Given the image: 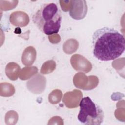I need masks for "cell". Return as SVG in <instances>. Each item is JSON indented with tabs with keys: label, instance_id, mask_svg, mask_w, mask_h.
Listing matches in <instances>:
<instances>
[{
	"label": "cell",
	"instance_id": "6da1fadb",
	"mask_svg": "<svg viewBox=\"0 0 125 125\" xmlns=\"http://www.w3.org/2000/svg\"><path fill=\"white\" fill-rule=\"evenodd\" d=\"M92 43L93 56L102 61L117 59L125 49L124 36L117 30L108 27L96 30L92 35Z\"/></svg>",
	"mask_w": 125,
	"mask_h": 125
},
{
	"label": "cell",
	"instance_id": "7a4b0ae2",
	"mask_svg": "<svg viewBox=\"0 0 125 125\" xmlns=\"http://www.w3.org/2000/svg\"><path fill=\"white\" fill-rule=\"evenodd\" d=\"M32 21L38 29L45 35L56 34L61 27V12L55 3H44L34 14Z\"/></svg>",
	"mask_w": 125,
	"mask_h": 125
},
{
	"label": "cell",
	"instance_id": "3957f363",
	"mask_svg": "<svg viewBox=\"0 0 125 125\" xmlns=\"http://www.w3.org/2000/svg\"><path fill=\"white\" fill-rule=\"evenodd\" d=\"M78 119L86 125H100L104 120V112L89 97L83 98L80 102Z\"/></svg>",
	"mask_w": 125,
	"mask_h": 125
},
{
	"label": "cell",
	"instance_id": "277c9868",
	"mask_svg": "<svg viewBox=\"0 0 125 125\" xmlns=\"http://www.w3.org/2000/svg\"><path fill=\"white\" fill-rule=\"evenodd\" d=\"M87 12L86 1L84 0H70L69 14L73 19L80 20L83 19Z\"/></svg>",
	"mask_w": 125,
	"mask_h": 125
},
{
	"label": "cell",
	"instance_id": "5b68a950",
	"mask_svg": "<svg viewBox=\"0 0 125 125\" xmlns=\"http://www.w3.org/2000/svg\"><path fill=\"white\" fill-rule=\"evenodd\" d=\"M70 63L73 68L76 71L88 73L91 71L92 66L91 63L83 56L80 54H75L70 59Z\"/></svg>",
	"mask_w": 125,
	"mask_h": 125
},
{
	"label": "cell",
	"instance_id": "8992f818",
	"mask_svg": "<svg viewBox=\"0 0 125 125\" xmlns=\"http://www.w3.org/2000/svg\"><path fill=\"white\" fill-rule=\"evenodd\" d=\"M9 20L11 24L14 26L24 27L28 24L29 18L26 13L22 11H17L11 14Z\"/></svg>",
	"mask_w": 125,
	"mask_h": 125
},
{
	"label": "cell",
	"instance_id": "52a82bcc",
	"mask_svg": "<svg viewBox=\"0 0 125 125\" xmlns=\"http://www.w3.org/2000/svg\"><path fill=\"white\" fill-rule=\"evenodd\" d=\"M36 58V51L35 48L30 46L26 47L23 51L21 57V61L24 65L29 66L32 65Z\"/></svg>",
	"mask_w": 125,
	"mask_h": 125
},
{
	"label": "cell",
	"instance_id": "ba28073f",
	"mask_svg": "<svg viewBox=\"0 0 125 125\" xmlns=\"http://www.w3.org/2000/svg\"><path fill=\"white\" fill-rule=\"evenodd\" d=\"M20 71V67L17 63L14 62H9L6 66V75L7 77L11 80L15 81L18 79Z\"/></svg>",
	"mask_w": 125,
	"mask_h": 125
},
{
	"label": "cell",
	"instance_id": "9c48e42d",
	"mask_svg": "<svg viewBox=\"0 0 125 125\" xmlns=\"http://www.w3.org/2000/svg\"><path fill=\"white\" fill-rule=\"evenodd\" d=\"M62 93L61 90L56 89L52 91L49 95L48 100L50 103L56 104L60 102L62 98Z\"/></svg>",
	"mask_w": 125,
	"mask_h": 125
}]
</instances>
